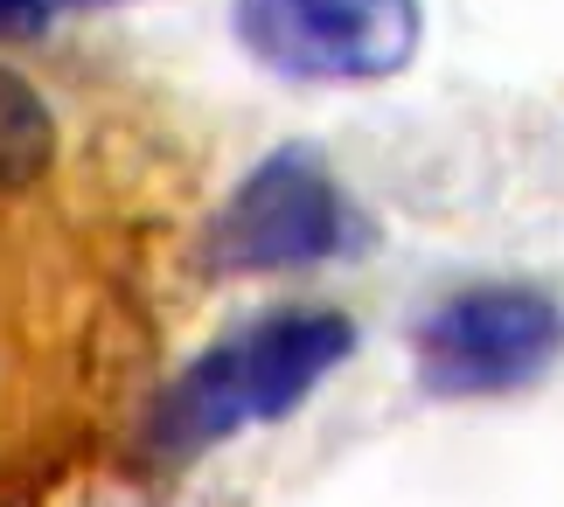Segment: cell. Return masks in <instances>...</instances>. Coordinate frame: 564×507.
Returning <instances> with one entry per match:
<instances>
[{"label":"cell","instance_id":"cell-2","mask_svg":"<svg viewBox=\"0 0 564 507\" xmlns=\"http://www.w3.org/2000/svg\"><path fill=\"white\" fill-rule=\"evenodd\" d=\"M370 216L314 140H286L258 161L203 230L209 278H279L370 251Z\"/></svg>","mask_w":564,"mask_h":507},{"label":"cell","instance_id":"cell-4","mask_svg":"<svg viewBox=\"0 0 564 507\" xmlns=\"http://www.w3.org/2000/svg\"><path fill=\"white\" fill-rule=\"evenodd\" d=\"M230 35L286 84H390L419 63V0H237Z\"/></svg>","mask_w":564,"mask_h":507},{"label":"cell","instance_id":"cell-6","mask_svg":"<svg viewBox=\"0 0 564 507\" xmlns=\"http://www.w3.org/2000/svg\"><path fill=\"white\" fill-rule=\"evenodd\" d=\"M56 14H63L56 0H0V49L50 35V21H56Z\"/></svg>","mask_w":564,"mask_h":507},{"label":"cell","instance_id":"cell-1","mask_svg":"<svg viewBox=\"0 0 564 507\" xmlns=\"http://www.w3.org/2000/svg\"><path fill=\"white\" fill-rule=\"evenodd\" d=\"M362 348V327L341 306H279L209 341L175 383L154 396L140 445L154 466H195L216 445H237L258 425H286L314 389Z\"/></svg>","mask_w":564,"mask_h":507},{"label":"cell","instance_id":"cell-7","mask_svg":"<svg viewBox=\"0 0 564 507\" xmlns=\"http://www.w3.org/2000/svg\"><path fill=\"white\" fill-rule=\"evenodd\" d=\"M56 8H105V0H56Z\"/></svg>","mask_w":564,"mask_h":507},{"label":"cell","instance_id":"cell-5","mask_svg":"<svg viewBox=\"0 0 564 507\" xmlns=\"http://www.w3.org/2000/svg\"><path fill=\"white\" fill-rule=\"evenodd\" d=\"M56 167V104L29 70L0 56V195L35 188Z\"/></svg>","mask_w":564,"mask_h":507},{"label":"cell","instance_id":"cell-3","mask_svg":"<svg viewBox=\"0 0 564 507\" xmlns=\"http://www.w3.org/2000/svg\"><path fill=\"white\" fill-rule=\"evenodd\" d=\"M564 362V306L530 278H481L432 299L411 327V383L440 404H481L544 383Z\"/></svg>","mask_w":564,"mask_h":507}]
</instances>
